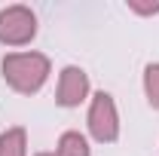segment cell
Instances as JSON below:
<instances>
[{
	"mask_svg": "<svg viewBox=\"0 0 159 156\" xmlns=\"http://www.w3.org/2000/svg\"><path fill=\"white\" fill-rule=\"evenodd\" d=\"M86 132L95 144H116L122 132V119H119L116 98L110 92H92L89 98V110H86Z\"/></svg>",
	"mask_w": 159,
	"mask_h": 156,
	"instance_id": "obj_2",
	"label": "cell"
},
{
	"mask_svg": "<svg viewBox=\"0 0 159 156\" xmlns=\"http://www.w3.org/2000/svg\"><path fill=\"white\" fill-rule=\"evenodd\" d=\"M52 74V61L43 52L25 49V52H6L0 61V77L3 83L19 92V95H37L40 89L49 83Z\"/></svg>",
	"mask_w": 159,
	"mask_h": 156,
	"instance_id": "obj_1",
	"label": "cell"
},
{
	"mask_svg": "<svg viewBox=\"0 0 159 156\" xmlns=\"http://www.w3.org/2000/svg\"><path fill=\"white\" fill-rule=\"evenodd\" d=\"M0 156H28V129L9 126L0 132Z\"/></svg>",
	"mask_w": 159,
	"mask_h": 156,
	"instance_id": "obj_6",
	"label": "cell"
},
{
	"mask_svg": "<svg viewBox=\"0 0 159 156\" xmlns=\"http://www.w3.org/2000/svg\"><path fill=\"white\" fill-rule=\"evenodd\" d=\"M125 9L141 19H153L159 16V0H125Z\"/></svg>",
	"mask_w": 159,
	"mask_h": 156,
	"instance_id": "obj_8",
	"label": "cell"
},
{
	"mask_svg": "<svg viewBox=\"0 0 159 156\" xmlns=\"http://www.w3.org/2000/svg\"><path fill=\"white\" fill-rule=\"evenodd\" d=\"M34 156H55L52 150H40V153H34Z\"/></svg>",
	"mask_w": 159,
	"mask_h": 156,
	"instance_id": "obj_9",
	"label": "cell"
},
{
	"mask_svg": "<svg viewBox=\"0 0 159 156\" xmlns=\"http://www.w3.org/2000/svg\"><path fill=\"white\" fill-rule=\"evenodd\" d=\"M141 86H144V98H147V104L159 110V61H150L147 67H144V74H141Z\"/></svg>",
	"mask_w": 159,
	"mask_h": 156,
	"instance_id": "obj_7",
	"label": "cell"
},
{
	"mask_svg": "<svg viewBox=\"0 0 159 156\" xmlns=\"http://www.w3.org/2000/svg\"><path fill=\"white\" fill-rule=\"evenodd\" d=\"M89 98H92V80L86 74V67L64 64L55 83V104L64 110H77L80 104H89Z\"/></svg>",
	"mask_w": 159,
	"mask_h": 156,
	"instance_id": "obj_4",
	"label": "cell"
},
{
	"mask_svg": "<svg viewBox=\"0 0 159 156\" xmlns=\"http://www.w3.org/2000/svg\"><path fill=\"white\" fill-rule=\"evenodd\" d=\"M52 153L55 156H92V141H89V135H83L77 129H67L58 135Z\"/></svg>",
	"mask_w": 159,
	"mask_h": 156,
	"instance_id": "obj_5",
	"label": "cell"
},
{
	"mask_svg": "<svg viewBox=\"0 0 159 156\" xmlns=\"http://www.w3.org/2000/svg\"><path fill=\"white\" fill-rule=\"evenodd\" d=\"M37 31H40V21H37V12L31 6L12 3V6L0 9V46H6V49L31 46Z\"/></svg>",
	"mask_w": 159,
	"mask_h": 156,
	"instance_id": "obj_3",
	"label": "cell"
}]
</instances>
